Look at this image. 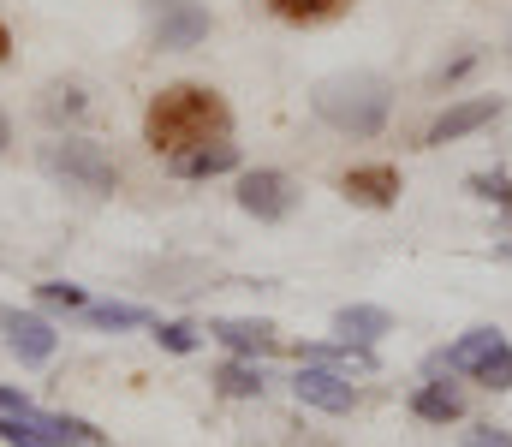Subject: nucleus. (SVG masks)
Here are the masks:
<instances>
[{"instance_id": "obj_4", "label": "nucleus", "mask_w": 512, "mask_h": 447, "mask_svg": "<svg viewBox=\"0 0 512 447\" xmlns=\"http://www.w3.org/2000/svg\"><path fill=\"white\" fill-rule=\"evenodd\" d=\"M143 12H149V48L161 54H185L215 30V12L203 0H143Z\"/></svg>"}, {"instance_id": "obj_2", "label": "nucleus", "mask_w": 512, "mask_h": 447, "mask_svg": "<svg viewBox=\"0 0 512 447\" xmlns=\"http://www.w3.org/2000/svg\"><path fill=\"white\" fill-rule=\"evenodd\" d=\"M310 108L340 138H382L387 114H393V84H387L382 72H340V78L316 84Z\"/></svg>"}, {"instance_id": "obj_5", "label": "nucleus", "mask_w": 512, "mask_h": 447, "mask_svg": "<svg viewBox=\"0 0 512 447\" xmlns=\"http://www.w3.org/2000/svg\"><path fill=\"white\" fill-rule=\"evenodd\" d=\"M233 197H239V209H245V215H256V221H268V227H274V221H286V215L298 209V197H304V191H298V179H292V173H280V167H245Z\"/></svg>"}, {"instance_id": "obj_21", "label": "nucleus", "mask_w": 512, "mask_h": 447, "mask_svg": "<svg viewBox=\"0 0 512 447\" xmlns=\"http://www.w3.org/2000/svg\"><path fill=\"white\" fill-rule=\"evenodd\" d=\"M471 382H483L489 394H507V388H512V340L489 358V364H483V370H477V376H471Z\"/></svg>"}, {"instance_id": "obj_18", "label": "nucleus", "mask_w": 512, "mask_h": 447, "mask_svg": "<svg viewBox=\"0 0 512 447\" xmlns=\"http://www.w3.org/2000/svg\"><path fill=\"white\" fill-rule=\"evenodd\" d=\"M84 108H90V96H84L78 84H48V90H42V120H48V126H66V120H78Z\"/></svg>"}, {"instance_id": "obj_27", "label": "nucleus", "mask_w": 512, "mask_h": 447, "mask_svg": "<svg viewBox=\"0 0 512 447\" xmlns=\"http://www.w3.org/2000/svg\"><path fill=\"white\" fill-rule=\"evenodd\" d=\"M6 322H12V310H6V304H0V334H6Z\"/></svg>"}, {"instance_id": "obj_1", "label": "nucleus", "mask_w": 512, "mask_h": 447, "mask_svg": "<svg viewBox=\"0 0 512 447\" xmlns=\"http://www.w3.org/2000/svg\"><path fill=\"white\" fill-rule=\"evenodd\" d=\"M233 138V108L215 84H161L143 108V144L161 161Z\"/></svg>"}, {"instance_id": "obj_6", "label": "nucleus", "mask_w": 512, "mask_h": 447, "mask_svg": "<svg viewBox=\"0 0 512 447\" xmlns=\"http://www.w3.org/2000/svg\"><path fill=\"white\" fill-rule=\"evenodd\" d=\"M292 394H298V406H316V412H328V418L358 412V388H352V376H346V370H328V364H298Z\"/></svg>"}, {"instance_id": "obj_10", "label": "nucleus", "mask_w": 512, "mask_h": 447, "mask_svg": "<svg viewBox=\"0 0 512 447\" xmlns=\"http://www.w3.org/2000/svg\"><path fill=\"white\" fill-rule=\"evenodd\" d=\"M6 346H12V358H18V364H48V358L60 352V334H54V322H48V316L18 310V316L6 322Z\"/></svg>"}, {"instance_id": "obj_22", "label": "nucleus", "mask_w": 512, "mask_h": 447, "mask_svg": "<svg viewBox=\"0 0 512 447\" xmlns=\"http://www.w3.org/2000/svg\"><path fill=\"white\" fill-rule=\"evenodd\" d=\"M36 298H42V304H66V310H84V304H90V293H84L78 281H42Z\"/></svg>"}, {"instance_id": "obj_24", "label": "nucleus", "mask_w": 512, "mask_h": 447, "mask_svg": "<svg viewBox=\"0 0 512 447\" xmlns=\"http://www.w3.org/2000/svg\"><path fill=\"white\" fill-rule=\"evenodd\" d=\"M465 447H512V436L495 430V424H483V430H465Z\"/></svg>"}, {"instance_id": "obj_13", "label": "nucleus", "mask_w": 512, "mask_h": 447, "mask_svg": "<svg viewBox=\"0 0 512 447\" xmlns=\"http://www.w3.org/2000/svg\"><path fill=\"white\" fill-rule=\"evenodd\" d=\"M173 179H221V173H239V144H203V149H185L167 161Z\"/></svg>"}, {"instance_id": "obj_26", "label": "nucleus", "mask_w": 512, "mask_h": 447, "mask_svg": "<svg viewBox=\"0 0 512 447\" xmlns=\"http://www.w3.org/2000/svg\"><path fill=\"white\" fill-rule=\"evenodd\" d=\"M12 54V30H6V18H0V60Z\"/></svg>"}, {"instance_id": "obj_16", "label": "nucleus", "mask_w": 512, "mask_h": 447, "mask_svg": "<svg viewBox=\"0 0 512 447\" xmlns=\"http://www.w3.org/2000/svg\"><path fill=\"white\" fill-rule=\"evenodd\" d=\"M215 388H221L227 400H262L268 376H262V364H256V358H227V364L215 370Z\"/></svg>"}, {"instance_id": "obj_3", "label": "nucleus", "mask_w": 512, "mask_h": 447, "mask_svg": "<svg viewBox=\"0 0 512 447\" xmlns=\"http://www.w3.org/2000/svg\"><path fill=\"white\" fill-rule=\"evenodd\" d=\"M42 173L72 185V191H90V197H114L120 191V161L96 138H54V144H42Z\"/></svg>"}, {"instance_id": "obj_17", "label": "nucleus", "mask_w": 512, "mask_h": 447, "mask_svg": "<svg viewBox=\"0 0 512 447\" xmlns=\"http://www.w3.org/2000/svg\"><path fill=\"white\" fill-rule=\"evenodd\" d=\"M84 322H90V328L120 334V328H149L155 316H149L143 304H114V298H108V304H84Z\"/></svg>"}, {"instance_id": "obj_8", "label": "nucleus", "mask_w": 512, "mask_h": 447, "mask_svg": "<svg viewBox=\"0 0 512 447\" xmlns=\"http://www.w3.org/2000/svg\"><path fill=\"white\" fill-rule=\"evenodd\" d=\"M399 191H405V179H399L393 161H364V167H346L340 173V197L358 203V209H393Z\"/></svg>"}, {"instance_id": "obj_25", "label": "nucleus", "mask_w": 512, "mask_h": 447, "mask_svg": "<svg viewBox=\"0 0 512 447\" xmlns=\"http://www.w3.org/2000/svg\"><path fill=\"white\" fill-rule=\"evenodd\" d=\"M6 144H12V120H6V108H0V155H6Z\"/></svg>"}, {"instance_id": "obj_12", "label": "nucleus", "mask_w": 512, "mask_h": 447, "mask_svg": "<svg viewBox=\"0 0 512 447\" xmlns=\"http://www.w3.org/2000/svg\"><path fill=\"white\" fill-rule=\"evenodd\" d=\"M411 418H423V424H459V418H465V388L447 382V376L417 382V388H411Z\"/></svg>"}, {"instance_id": "obj_9", "label": "nucleus", "mask_w": 512, "mask_h": 447, "mask_svg": "<svg viewBox=\"0 0 512 447\" xmlns=\"http://www.w3.org/2000/svg\"><path fill=\"white\" fill-rule=\"evenodd\" d=\"M501 346H507V340H501V328H471V334H459L453 346H441L429 364H435L441 376H477Z\"/></svg>"}, {"instance_id": "obj_19", "label": "nucleus", "mask_w": 512, "mask_h": 447, "mask_svg": "<svg viewBox=\"0 0 512 447\" xmlns=\"http://www.w3.org/2000/svg\"><path fill=\"white\" fill-rule=\"evenodd\" d=\"M465 185H471V197H483V203H495V209H512V179L501 167H495V173H471Z\"/></svg>"}, {"instance_id": "obj_14", "label": "nucleus", "mask_w": 512, "mask_h": 447, "mask_svg": "<svg viewBox=\"0 0 512 447\" xmlns=\"http://www.w3.org/2000/svg\"><path fill=\"white\" fill-rule=\"evenodd\" d=\"M387 328H393V316H387L382 304H346V310H334V334L352 340V346H376Z\"/></svg>"}, {"instance_id": "obj_23", "label": "nucleus", "mask_w": 512, "mask_h": 447, "mask_svg": "<svg viewBox=\"0 0 512 447\" xmlns=\"http://www.w3.org/2000/svg\"><path fill=\"white\" fill-rule=\"evenodd\" d=\"M24 412H36V400L24 388H0V418H24Z\"/></svg>"}, {"instance_id": "obj_11", "label": "nucleus", "mask_w": 512, "mask_h": 447, "mask_svg": "<svg viewBox=\"0 0 512 447\" xmlns=\"http://www.w3.org/2000/svg\"><path fill=\"white\" fill-rule=\"evenodd\" d=\"M209 340H221L233 358H268L280 346L274 322H262V316H221V322H209Z\"/></svg>"}, {"instance_id": "obj_15", "label": "nucleus", "mask_w": 512, "mask_h": 447, "mask_svg": "<svg viewBox=\"0 0 512 447\" xmlns=\"http://www.w3.org/2000/svg\"><path fill=\"white\" fill-rule=\"evenodd\" d=\"M280 24H298V30H316V24H334V18H346L358 0H262Z\"/></svg>"}, {"instance_id": "obj_7", "label": "nucleus", "mask_w": 512, "mask_h": 447, "mask_svg": "<svg viewBox=\"0 0 512 447\" xmlns=\"http://www.w3.org/2000/svg\"><path fill=\"white\" fill-rule=\"evenodd\" d=\"M501 96H465V102H453V108H441L435 120H429V132H423V149H441V144H459V138H471V132H483V126H495L501 120Z\"/></svg>"}, {"instance_id": "obj_20", "label": "nucleus", "mask_w": 512, "mask_h": 447, "mask_svg": "<svg viewBox=\"0 0 512 447\" xmlns=\"http://www.w3.org/2000/svg\"><path fill=\"white\" fill-rule=\"evenodd\" d=\"M155 340H161V352H179V358L203 346V334H197L191 322H155Z\"/></svg>"}]
</instances>
